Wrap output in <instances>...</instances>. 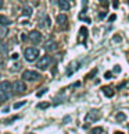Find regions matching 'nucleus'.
I'll return each instance as SVG.
<instances>
[{"mask_svg": "<svg viewBox=\"0 0 129 134\" xmlns=\"http://www.w3.org/2000/svg\"><path fill=\"white\" fill-rule=\"evenodd\" d=\"M24 57H25V60L29 62V63L37 60V57H39V49L33 48V46L27 48V49H25V52H24Z\"/></svg>", "mask_w": 129, "mask_h": 134, "instance_id": "obj_1", "label": "nucleus"}, {"mask_svg": "<svg viewBox=\"0 0 129 134\" xmlns=\"http://www.w3.org/2000/svg\"><path fill=\"white\" fill-rule=\"evenodd\" d=\"M126 3H128V4H129V0H126Z\"/></svg>", "mask_w": 129, "mask_h": 134, "instance_id": "obj_31", "label": "nucleus"}, {"mask_svg": "<svg viewBox=\"0 0 129 134\" xmlns=\"http://www.w3.org/2000/svg\"><path fill=\"white\" fill-rule=\"evenodd\" d=\"M112 41H114V42H119L121 41V36L119 35H115L114 38H112Z\"/></svg>", "mask_w": 129, "mask_h": 134, "instance_id": "obj_21", "label": "nucleus"}, {"mask_svg": "<svg viewBox=\"0 0 129 134\" xmlns=\"http://www.w3.org/2000/svg\"><path fill=\"white\" fill-rule=\"evenodd\" d=\"M29 41L32 43H40L42 42V34L37 31V29H33V31L29 32Z\"/></svg>", "mask_w": 129, "mask_h": 134, "instance_id": "obj_6", "label": "nucleus"}, {"mask_svg": "<svg viewBox=\"0 0 129 134\" xmlns=\"http://www.w3.org/2000/svg\"><path fill=\"white\" fill-rule=\"evenodd\" d=\"M40 78V74L33 70H25L22 71V80L24 81H36Z\"/></svg>", "mask_w": 129, "mask_h": 134, "instance_id": "obj_3", "label": "nucleus"}, {"mask_svg": "<svg viewBox=\"0 0 129 134\" xmlns=\"http://www.w3.org/2000/svg\"><path fill=\"white\" fill-rule=\"evenodd\" d=\"M125 113H122V112H119V113H117V120L118 121H122V120H125Z\"/></svg>", "mask_w": 129, "mask_h": 134, "instance_id": "obj_18", "label": "nucleus"}, {"mask_svg": "<svg viewBox=\"0 0 129 134\" xmlns=\"http://www.w3.org/2000/svg\"><path fill=\"white\" fill-rule=\"evenodd\" d=\"M11 82L10 81H0V94H8L11 91Z\"/></svg>", "mask_w": 129, "mask_h": 134, "instance_id": "obj_7", "label": "nucleus"}, {"mask_svg": "<svg viewBox=\"0 0 129 134\" xmlns=\"http://www.w3.org/2000/svg\"><path fill=\"white\" fill-rule=\"evenodd\" d=\"M25 105V100H22V102H17V103H14L12 105V108L14 109H18V108H21V106H24Z\"/></svg>", "mask_w": 129, "mask_h": 134, "instance_id": "obj_20", "label": "nucleus"}, {"mask_svg": "<svg viewBox=\"0 0 129 134\" xmlns=\"http://www.w3.org/2000/svg\"><path fill=\"white\" fill-rule=\"evenodd\" d=\"M50 63H51V57L46 54V56H42L39 60H37L36 67H37L39 70H46V69H47V67L50 66Z\"/></svg>", "mask_w": 129, "mask_h": 134, "instance_id": "obj_4", "label": "nucleus"}, {"mask_svg": "<svg viewBox=\"0 0 129 134\" xmlns=\"http://www.w3.org/2000/svg\"><path fill=\"white\" fill-rule=\"evenodd\" d=\"M49 106H50V103H49V102H42V103L37 105V108H39V109H47Z\"/></svg>", "mask_w": 129, "mask_h": 134, "instance_id": "obj_19", "label": "nucleus"}, {"mask_svg": "<svg viewBox=\"0 0 129 134\" xmlns=\"http://www.w3.org/2000/svg\"><path fill=\"white\" fill-rule=\"evenodd\" d=\"M115 18H117V15H110V18H108V21L111 23V21H115Z\"/></svg>", "mask_w": 129, "mask_h": 134, "instance_id": "obj_23", "label": "nucleus"}, {"mask_svg": "<svg viewBox=\"0 0 129 134\" xmlns=\"http://www.w3.org/2000/svg\"><path fill=\"white\" fill-rule=\"evenodd\" d=\"M2 100H3V98H2V95H0V102H2Z\"/></svg>", "mask_w": 129, "mask_h": 134, "instance_id": "obj_29", "label": "nucleus"}, {"mask_svg": "<svg viewBox=\"0 0 129 134\" xmlns=\"http://www.w3.org/2000/svg\"><path fill=\"white\" fill-rule=\"evenodd\" d=\"M12 90H14L15 94H22V92L27 91V85H25L24 80H18V81L12 82Z\"/></svg>", "mask_w": 129, "mask_h": 134, "instance_id": "obj_5", "label": "nucleus"}, {"mask_svg": "<svg viewBox=\"0 0 129 134\" xmlns=\"http://www.w3.org/2000/svg\"><path fill=\"white\" fill-rule=\"evenodd\" d=\"M11 57H12V59H14V60H15V59H18V54H17V53H14V54H12Z\"/></svg>", "mask_w": 129, "mask_h": 134, "instance_id": "obj_26", "label": "nucleus"}, {"mask_svg": "<svg viewBox=\"0 0 129 134\" xmlns=\"http://www.w3.org/2000/svg\"><path fill=\"white\" fill-rule=\"evenodd\" d=\"M104 77H106V78H110V77H111V73H110V71H107V73L104 74Z\"/></svg>", "mask_w": 129, "mask_h": 134, "instance_id": "obj_25", "label": "nucleus"}, {"mask_svg": "<svg viewBox=\"0 0 129 134\" xmlns=\"http://www.w3.org/2000/svg\"><path fill=\"white\" fill-rule=\"evenodd\" d=\"M3 7V0H0V8Z\"/></svg>", "mask_w": 129, "mask_h": 134, "instance_id": "obj_27", "label": "nucleus"}, {"mask_svg": "<svg viewBox=\"0 0 129 134\" xmlns=\"http://www.w3.org/2000/svg\"><path fill=\"white\" fill-rule=\"evenodd\" d=\"M56 21L61 28H67V25H68V17H67L65 14H58Z\"/></svg>", "mask_w": 129, "mask_h": 134, "instance_id": "obj_8", "label": "nucleus"}, {"mask_svg": "<svg viewBox=\"0 0 129 134\" xmlns=\"http://www.w3.org/2000/svg\"><path fill=\"white\" fill-rule=\"evenodd\" d=\"M58 46H57L56 41H49V42H46V45H44V49L47 50V52H53V50H56Z\"/></svg>", "mask_w": 129, "mask_h": 134, "instance_id": "obj_9", "label": "nucleus"}, {"mask_svg": "<svg viewBox=\"0 0 129 134\" xmlns=\"http://www.w3.org/2000/svg\"><path fill=\"white\" fill-rule=\"evenodd\" d=\"M103 94L106 96H108V98H112V96H114V90H112L111 87H104L103 88Z\"/></svg>", "mask_w": 129, "mask_h": 134, "instance_id": "obj_14", "label": "nucleus"}, {"mask_svg": "<svg viewBox=\"0 0 129 134\" xmlns=\"http://www.w3.org/2000/svg\"><path fill=\"white\" fill-rule=\"evenodd\" d=\"M100 117H101V112L97 110V109H92V110L87 112V115L85 117V121L86 123H94V121L100 120Z\"/></svg>", "mask_w": 129, "mask_h": 134, "instance_id": "obj_2", "label": "nucleus"}, {"mask_svg": "<svg viewBox=\"0 0 129 134\" xmlns=\"http://www.w3.org/2000/svg\"><path fill=\"white\" fill-rule=\"evenodd\" d=\"M32 7H29V6H25L24 8H22V14L25 15V17H31L32 15Z\"/></svg>", "mask_w": 129, "mask_h": 134, "instance_id": "obj_15", "label": "nucleus"}, {"mask_svg": "<svg viewBox=\"0 0 129 134\" xmlns=\"http://www.w3.org/2000/svg\"><path fill=\"white\" fill-rule=\"evenodd\" d=\"M92 134H104V129L103 127H94L92 130Z\"/></svg>", "mask_w": 129, "mask_h": 134, "instance_id": "obj_17", "label": "nucleus"}, {"mask_svg": "<svg viewBox=\"0 0 129 134\" xmlns=\"http://www.w3.org/2000/svg\"><path fill=\"white\" fill-rule=\"evenodd\" d=\"M87 38V28L86 27H82L81 29H79V42H85Z\"/></svg>", "mask_w": 129, "mask_h": 134, "instance_id": "obj_11", "label": "nucleus"}, {"mask_svg": "<svg viewBox=\"0 0 129 134\" xmlns=\"http://www.w3.org/2000/svg\"><path fill=\"white\" fill-rule=\"evenodd\" d=\"M18 2H20V3H25L27 0H18Z\"/></svg>", "mask_w": 129, "mask_h": 134, "instance_id": "obj_28", "label": "nucleus"}, {"mask_svg": "<svg viewBox=\"0 0 129 134\" xmlns=\"http://www.w3.org/2000/svg\"><path fill=\"white\" fill-rule=\"evenodd\" d=\"M7 34H8L7 27H2V25H0V39H4V38L7 36Z\"/></svg>", "mask_w": 129, "mask_h": 134, "instance_id": "obj_16", "label": "nucleus"}, {"mask_svg": "<svg viewBox=\"0 0 129 134\" xmlns=\"http://www.w3.org/2000/svg\"><path fill=\"white\" fill-rule=\"evenodd\" d=\"M121 69H119V66H115V69H114V73H119Z\"/></svg>", "mask_w": 129, "mask_h": 134, "instance_id": "obj_24", "label": "nucleus"}, {"mask_svg": "<svg viewBox=\"0 0 129 134\" xmlns=\"http://www.w3.org/2000/svg\"><path fill=\"white\" fill-rule=\"evenodd\" d=\"M78 69H79V63H78V62H72V63L69 64V69H68V71H67V74L71 75L72 73H75Z\"/></svg>", "mask_w": 129, "mask_h": 134, "instance_id": "obj_12", "label": "nucleus"}, {"mask_svg": "<svg viewBox=\"0 0 129 134\" xmlns=\"http://www.w3.org/2000/svg\"><path fill=\"white\" fill-rule=\"evenodd\" d=\"M11 24V21H10V18H8L7 15H0V25L2 27H7V25H10Z\"/></svg>", "mask_w": 129, "mask_h": 134, "instance_id": "obj_13", "label": "nucleus"}, {"mask_svg": "<svg viewBox=\"0 0 129 134\" xmlns=\"http://www.w3.org/2000/svg\"><path fill=\"white\" fill-rule=\"evenodd\" d=\"M46 91H47V88H43V90H42L40 92H37V96H42V95H43Z\"/></svg>", "mask_w": 129, "mask_h": 134, "instance_id": "obj_22", "label": "nucleus"}, {"mask_svg": "<svg viewBox=\"0 0 129 134\" xmlns=\"http://www.w3.org/2000/svg\"><path fill=\"white\" fill-rule=\"evenodd\" d=\"M115 134H124V133H115Z\"/></svg>", "mask_w": 129, "mask_h": 134, "instance_id": "obj_30", "label": "nucleus"}, {"mask_svg": "<svg viewBox=\"0 0 129 134\" xmlns=\"http://www.w3.org/2000/svg\"><path fill=\"white\" fill-rule=\"evenodd\" d=\"M58 7H60L61 11H68L71 6H69L68 0H58Z\"/></svg>", "mask_w": 129, "mask_h": 134, "instance_id": "obj_10", "label": "nucleus"}]
</instances>
